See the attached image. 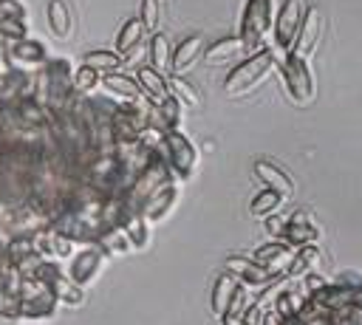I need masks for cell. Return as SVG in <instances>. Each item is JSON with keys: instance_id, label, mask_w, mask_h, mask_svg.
I'll list each match as a JSON object with an SVG mask.
<instances>
[{"instance_id": "8fae6325", "label": "cell", "mask_w": 362, "mask_h": 325, "mask_svg": "<svg viewBox=\"0 0 362 325\" xmlns=\"http://www.w3.org/2000/svg\"><path fill=\"white\" fill-rule=\"evenodd\" d=\"M99 268H102V252H99L96 246H88V249L71 254V266H68L65 274H68L76 285H88L90 280H96Z\"/></svg>"}, {"instance_id": "8992f818", "label": "cell", "mask_w": 362, "mask_h": 325, "mask_svg": "<svg viewBox=\"0 0 362 325\" xmlns=\"http://www.w3.org/2000/svg\"><path fill=\"white\" fill-rule=\"evenodd\" d=\"M291 257H294V246H288L286 240L280 237H272L269 243H263L257 252H255V260L272 274V277H286L288 266H291Z\"/></svg>"}, {"instance_id": "83f0119b", "label": "cell", "mask_w": 362, "mask_h": 325, "mask_svg": "<svg viewBox=\"0 0 362 325\" xmlns=\"http://www.w3.org/2000/svg\"><path fill=\"white\" fill-rule=\"evenodd\" d=\"M170 54H173V48H170V42H167V37H164L161 31H156V34L150 37V65H153L158 73H167V71H170Z\"/></svg>"}, {"instance_id": "5b68a950", "label": "cell", "mask_w": 362, "mask_h": 325, "mask_svg": "<svg viewBox=\"0 0 362 325\" xmlns=\"http://www.w3.org/2000/svg\"><path fill=\"white\" fill-rule=\"evenodd\" d=\"M305 0H283L277 14H274V45L288 54L291 45H294V37L303 25V17H305Z\"/></svg>"}, {"instance_id": "e575fe53", "label": "cell", "mask_w": 362, "mask_h": 325, "mask_svg": "<svg viewBox=\"0 0 362 325\" xmlns=\"http://www.w3.org/2000/svg\"><path fill=\"white\" fill-rule=\"evenodd\" d=\"M300 280H303L300 285H303V291H305L308 297H311V294H317V291H320V288L328 283V280H325V277H320L317 271H308V274H305V277H300Z\"/></svg>"}, {"instance_id": "ac0fdd59", "label": "cell", "mask_w": 362, "mask_h": 325, "mask_svg": "<svg viewBox=\"0 0 362 325\" xmlns=\"http://www.w3.org/2000/svg\"><path fill=\"white\" fill-rule=\"evenodd\" d=\"M136 82H139V88H141V93L153 102V105H158L170 90H167V76L164 73H158L153 65H141L139 71H136Z\"/></svg>"}, {"instance_id": "ffe728a7", "label": "cell", "mask_w": 362, "mask_h": 325, "mask_svg": "<svg viewBox=\"0 0 362 325\" xmlns=\"http://www.w3.org/2000/svg\"><path fill=\"white\" fill-rule=\"evenodd\" d=\"M45 17H48L51 31H54L59 40H68V37L74 34V14H71L68 0H48Z\"/></svg>"}, {"instance_id": "836d02e7", "label": "cell", "mask_w": 362, "mask_h": 325, "mask_svg": "<svg viewBox=\"0 0 362 325\" xmlns=\"http://www.w3.org/2000/svg\"><path fill=\"white\" fill-rule=\"evenodd\" d=\"M263 229H266V235H269V237H283L286 218H280L277 212H272V215H266V218H263Z\"/></svg>"}, {"instance_id": "3957f363", "label": "cell", "mask_w": 362, "mask_h": 325, "mask_svg": "<svg viewBox=\"0 0 362 325\" xmlns=\"http://www.w3.org/2000/svg\"><path fill=\"white\" fill-rule=\"evenodd\" d=\"M164 161L170 164L175 178H189L195 164H198V150L192 147V141L181 133V130H164Z\"/></svg>"}, {"instance_id": "f1b7e54d", "label": "cell", "mask_w": 362, "mask_h": 325, "mask_svg": "<svg viewBox=\"0 0 362 325\" xmlns=\"http://www.w3.org/2000/svg\"><path fill=\"white\" fill-rule=\"evenodd\" d=\"M283 195L280 192H274V189H263V192H257L255 198H252V203H249V212L252 215H257V218H266V215H272V212H277L280 206H283Z\"/></svg>"}, {"instance_id": "9a60e30c", "label": "cell", "mask_w": 362, "mask_h": 325, "mask_svg": "<svg viewBox=\"0 0 362 325\" xmlns=\"http://www.w3.org/2000/svg\"><path fill=\"white\" fill-rule=\"evenodd\" d=\"M107 96H113V102H130V99H139L141 96V88L136 79H130L127 73H119V71H110V73H102V85H99Z\"/></svg>"}, {"instance_id": "e0dca14e", "label": "cell", "mask_w": 362, "mask_h": 325, "mask_svg": "<svg viewBox=\"0 0 362 325\" xmlns=\"http://www.w3.org/2000/svg\"><path fill=\"white\" fill-rule=\"evenodd\" d=\"M93 243H96V249H99L102 254H110V257H122V254L133 252V243L127 240V235H124V229H122L119 223L102 229V232L93 237Z\"/></svg>"}, {"instance_id": "4dcf8cb0", "label": "cell", "mask_w": 362, "mask_h": 325, "mask_svg": "<svg viewBox=\"0 0 362 325\" xmlns=\"http://www.w3.org/2000/svg\"><path fill=\"white\" fill-rule=\"evenodd\" d=\"M139 20L144 23L147 31H158L161 25V0H141V8H139Z\"/></svg>"}, {"instance_id": "d6986e66", "label": "cell", "mask_w": 362, "mask_h": 325, "mask_svg": "<svg viewBox=\"0 0 362 325\" xmlns=\"http://www.w3.org/2000/svg\"><path fill=\"white\" fill-rule=\"evenodd\" d=\"M255 175L260 178V184H263L266 189H274V192H280L283 198H288V195L294 192L291 178H288L280 167H274V164H269V161H255Z\"/></svg>"}, {"instance_id": "4316f807", "label": "cell", "mask_w": 362, "mask_h": 325, "mask_svg": "<svg viewBox=\"0 0 362 325\" xmlns=\"http://www.w3.org/2000/svg\"><path fill=\"white\" fill-rule=\"evenodd\" d=\"M305 291H303V285L300 288H294V285H288V288H283L280 294H277V300H274V314L277 317H291V314H297L300 311V305L305 302Z\"/></svg>"}, {"instance_id": "603a6c76", "label": "cell", "mask_w": 362, "mask_h": 325, "mask_svg": "<svg viewBox=\"0 0 362 325\" xmlns=\"http://www.w3.org/2000/svg\"><path fill=\"white\" fill-rule=\"evenodd\" d=\"M119 226L124 229L127 240L133 243V249H144L147 240H150V229H147V220L141 218V212H124Z\"/></svg>"}, {"instance_id": "9c48e42d", "label": "cell", "mask_w": 362, "mask_h": 325, "mask_svg": "<svg viewBox=\"0 0 362 325\" xmlns=\"http://www.w3.org/2000/svg\"><path fill=\"white\" fill-rule=\"evenodd\" d=\"M226 268L223 271H229L238 283H243V285H269V283H274L277 277H272L255 257H243V254H232V257H226V263H223Z\"/></svg>"}, {"instance_id": "7c38bea8", "label": "cell", "mask_w": 362, "mask_h": 325, "mask_svg": "<svg viewBox=\"0 0 362 325\" xmlns=\"http://www.w3.org/2000/svg\"><path fill=\"white\" fill-rule=\"evenodd\" d=\"M204 54V34H187L175 48H173V54H170V73H187L195 62H198V57Z\"/></svg>"}, {"instance_id": "2e32d148", "label": "cell", "mask_w": 362, "mask_h": 325, "mask_svg": "<svg viewBox=\"0 0 362 325\" xmlns=\"http://www.w3.org/2000/svg\"><path fill=\"white\" fill-rule=\"evenodd\" d=\"M240 54H243L240 37H221L204 48V62L206 65H226V62H235Z\"/></svg>"}, {"instance_id": "30bf717a", "label": "cell", "mask_w": 362, "mask_h": 325, "mask_svg": "<svg viewBox=\"0 0 362 325\" xmlns=\"http://www.w3.org/2000/svg\"><path fill=\"white\" fill-rule=\"evenodd\" d=\"M288 246L300 249V246H308V243H317L320 240V229L317 223L308 218V212H291L286 218V229H283V237Z\"/></svg>"}, {"instance_id": "cb8c5ba5", "label": "cell", "mask_w": 362, "mask_h": 325, "mask_svg": "<svg viewBox=\"0 0 362 325\" xmlns=\"http://www.w3.org/2000/svg\"><path fill=\"white\" fill-rule=\"evenodd\" d=\"M181 102L173 96V93H167L158 105H156V119H158V127L161 130H178L181 127V119H184V113H181Z\"/></svg>"}, {"instance_id": "1f68e13d", "label": "cell", "mask_w": 362, "mask_h": 325, "mask_svg": "<svg viewBox=\"0 0 362 325\" xmlns=\"http://www.w3.org/2000/svg\"><path fill=\"white\" fill-rule=\"evenodd\" d=\"M0 37L8 42H17L23 37H28V25L25 20H14V17H0Z\"/></svg>"}, {"instance_id": "6da1fadb", "label": "cell", "mask_w": 362, "mask_h": 325, "mask_svg": "<svg viewBox=\"0 0 362 325\" xmlns=\"http://www.w3.org/2000/svg\"><path fill=\"white\" fill-rule=\"evenodd\" d=\"M274 25V0H246L240 14V42L246 54L263 51V42Z\"/></svg>"}, {"instance_id": "d6a6232c", "label": "cell", "mask_w": 362, "mask_h": 325, "mask_svg": "<svg viewBox=\"0 0 362 325\" xmlns=\"http://www.w3.org/2000/svg\"><path fill=\"white\" fill-rule=\"evenodd\" d=\"M0 17H14V20H25L28 11L20 0H0Z\"/></svg>"}, {"instance_id": "74e56055", "label": "cell", "mask_w": 362, "mask_h": 325, "mask_svg": "<svg viewBox=\"0 0 362 325\" xmlns=\"http://www.w3.org/2000/svg\"><path fill=\"white\" fill-rule=\"evenodd\" d=\"M351 305L362 308V283H359V285H354V302H351Z\"/></svg>"}, {"instance_id": "f546056e", "label": "cell", "mask_w": 362, "mask_h": 325, "mask_svg": "<svg viewBox=\"0 0 362 325\" xmlns=\"http://www.w3.org/2000/svg\"><path fill=\"white\" fill-rule=\"evenodd\" d=\"M99 85H102V73L93 71V68H88V65H82V68L74 73V90L82 93V96H90Z\"/></svg>"}, {"instance_id": "d590c367", "label": "cell", "mask_w": 362, "mask_h": 325, "mask_svg": "<svg viewBox=\"0 0 362 325\" xmlns=\"http://www.w3.org/2000/svg\"><path fill=\"white\" fill-rule=\"evenodd\" d=\"M337 283H345V285H359V283H362V277H359V274H354V271H342V274H337Z\"/></svg>"}, {"instance_id": "4fadbf2b", "label": "cell", "mask_w": 362, "mask_h": 325, "mask_svg": "<svg viewBox=\"0 0 362 325\" xmlns=\"http://www.w3.org/2000/svg\"><path fill=\"white\" fill-rule=\"evenodd\" d=\"M8 57H11V62H14L17 68H40L42 62H48L45 45H42L40 40H28V37L11 42Z\"/></svg>"}, {"instance_id": "8d00e7d4", "label": "cell", "mask_w": 362, "mask_h": 325, "mask_svg": "<svg viewBox=\"0 0 362 325\" xmlns=\"http://www.w3.org/2000/svg\"><path fill=\"white\" fill-rule=\"evenodd\" d=\"M221 319V325H249L243 317H238V314H223V317H218Z\"/></svg>"}, {"instance_id": "5bb4252c", "label": "cell", "mask_w": 362, "mask_h": 325, "mask_svg": "<svg viewBox=\"0 0 362 325\" xmlns=\"http://www.w3.org/2000/svg\"><path fill=\"white\" fill-rule=\"evenodd\" d=\"M238 288H240V283H238L229 271H221V274L215 277L212 291H209V308H212L215 317H223V314L229 311V305H232Z\"/></svg>"}, {"instance_id": "ba28073f", "label": "cell", "mask_w": 362, "mask_h": 325, "mask_svg": "<svg viewBox=\"0 0 362 325\" xmlns=\"http://www.w3.org/2000/svg\"><path fill=\"white\" fill-rule=\"evenodd\" d=\"M175 203H178V181L173 178V181H167L164 187H158V189L144 201L141 218H144L147 223H161V220L175 209Z\"/></svg>"}, {"instance_id": "52a82bcc", "label": "cell", "mask_w": 362, "mask_h": 325, "mask_svg": "<svg viewBox=\"0 0 362 325\" xmlns=\"http://www.w3.org/2000/svg\"><path fill=\"white\" fill-rule=\"evenodd\" d=\"M320 31H322L320 8H317V6H308V8H305V17H303V25H300V31H297L294 45H291L288 54H294V57H300V59L308 62V57L314 54L317 42H320Z\"/></svg>"}, {"instance_id": "44dd1931", "label": "cell", "mask_w": 362, "mask_h": 325, "mask_svg": "<svg viewBox=\"0 0 362 325\" xmlns=\"http://www.w3.org/2000/svg\"><path fill=\"white\" fill-rule=\"evenodd\" d=\"M144 23L139 20V17H130L122 28H119V34H116V45H113V51L116 54H127V51H133L136 45H141V40H144Z\"/></svg>"}, {"instance_id": "7a4b0ae2", "label": "cell", "mask_w": 362, "mask_h": 325, "mask_svg": "<svg viewBox=\"0 0 362 325\" xmlns=\"http://www.w3.org/2000/svg\"><path fill=\"white\" fill-rule=\"evenodd\" d=\"M274 54L272 51H257V54H249L243 62H238L229 73H226V79H223V90L229 93V96H240V93H246V90H252L272 68H274Z\"/></svg>"}, {"instance_id": "277c9868", "label": "cell", "mask_w": 362, "mask_h": 325, "mask_svg": "<svg viewBox=\"0 0 362 325\" xmlns=\"http://www.w3.org/2000/svg\"><path fill=\"white\" fill-rule=\"evenodd\" d=\"M280 73H283L286 93H288L294 102L308 105V102L314 99V76H311L305 59H300V57H294V54H283Z\"/></svg>"}, {"instance_id": "d4e9b609", "label": "cell", "mask_w": 362, "mask_h": 325, "mask_svg": "<svg viewBox=\"0 0 362 325\" xmlns=\"http://www.w3.org/2000/svg\"><path fill=\"white\" fill-rule=\"evenodd\" d=\"M167 90H170L181 105H187V107H201V93H198L195 85L187 82L181 73H170V76H167Z\"/></svg>"}, {"instance_id": "484cf974", "label": "cell", "mask_w": 362, "mask_h": 325, "mask_svg": "<svg viewBox=\"0 0 362 325\" xmlns=\"http://www.w3.org/2000/svg\"><path fill=\"white\" fill-rule=\"evenodd\" d=\"M82 65L99 71V73H110V71H119V65H124L122 54L116 51H105V48H96V51H88L82 57Z\"/></svg>"}, {"instance_id": "7402d4cb", "label": "cell", "mask_w": 362, "mask_h": 325, "mask_svg": "<svg viewBox=\"0 0 362 325\" xmlns=\"http://www.w3.org/2000/svg\"><path fill=\"white\" fill-rule=\"evenodd\" d=\"M317 263H320L317 246H314V243L300 246V249H294V257H291V266H288L286 277H288V280H300V277H305L308 271H314Z\"/></svg>"}]
</instances>
